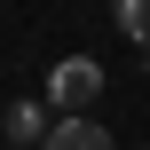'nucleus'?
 Returning a JSON list of instances; mask_svg holds the SVG:
<instances>
[{
    "label": "nucleus",
    "mask_w": 150,
    "mask_h": 150,
    "mask_svg": "<svg viewBox=\"0 0 150 150\" xmlns=\"http://www.w3.org/2000/svg\"><path fill=\"white\" fill-rule=\"evenodd\" d=\"M111 79H103V63L95 55H63L55 71H47V111H63V119H79L95 95H103Z\"/></svg>",
    "instance_id": "obj_1"
},
{
    "label": "nucleus",
    "mask_w": 150,
    "mask_h": 150,
    "mask_svg": "<svg viewBox=\"0 0 150 150\" xmlns=\"http://www.w3.org/2000/svg\"><path fill=\"white\" fill-rule=\"evenodd\" d=\"M47 150H119V142H111V127H95V119H55Z\"/></svg>",
    "instance_id": "obj_2"
},
{
    "label": "nucleus",
    "mask_w": 150,
    "mask_h": 150,
    "mask_svg": "<svg viewBox=\"0 0 150 150\" xmlns=\"http://www.w3.org/2000/svg\"><path fill=\"white\" fill-rule=\"evenodd\" d=\"M0 134H8V142H47L55 127H47L40 103H8V111H0Z\"/></svg>",
    "instance_id": "obj_3"
},
{
    "label": "nucleus",
    "mask_w": 150,
    "mask_h": 150,
    "mask_svg": "<svg viewBox=\"0 0 150 150\" xmlns=\"http://www.w3.org/2000/svg\"><path fill=\"white\" fill-rule=\"evenodd\" d=\"M119 32H134V40L150 47V0H119Z\"/></svg>",
    "instance_id": "obj_4"
}]
</instances>
